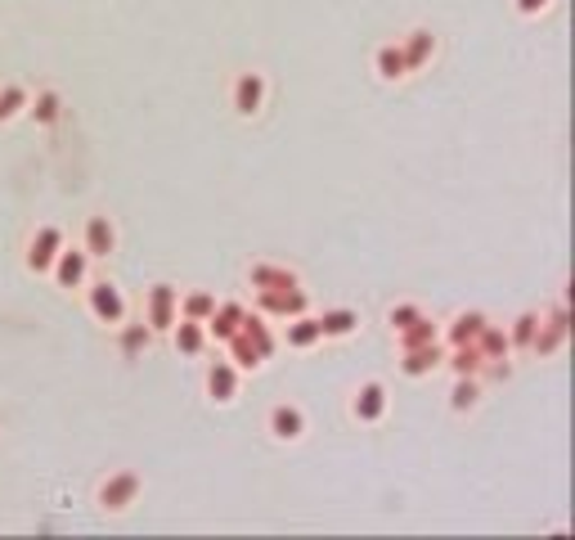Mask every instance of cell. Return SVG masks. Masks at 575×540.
<instances>
[{
    "instance_id": "obj_26",
    "label": "cell",
    "mask_w": 575,
    "mask_h": 540,
    "mask_svg": "<svg viewBox=\"0 0 575 540\" xmlns=\"http://www.w3.org/2000/svg\"><path fill=\"white\" fill-rule=\"evenodd\" d=\"M212 311H216V293H207V288H189V293H180V320L207 324Z\"/></svg>"
},
{
    "instance_id": "obj_13",
    "label": "cell",
    "mask_w": 575,
    "mask_h": 540,
    "mask_svg": "<svg viewBox=\"0 0 575 540\" xmlns=\"http://www.w3.org/2000/svg\"><path fill=\"white\" fill-rule=\"evenodd\" d=\"M351 415H356L360 423H382V415H387V387H382L378 379L360 383L356 401H351Z\"/></svg>"
},
{
    "instance_id": "obj_4",
    "label": "cell",
    "mask_w": 575,
    "mask_h": 540,
    "mask_svg": "<svg viewBox=\"0 0 575 540\" xmlns=\"http://www.w3.org/2000/svg\"><path fill=\"white\" fill-rule=\"evenodd\" d=\"M256 311L265 320H292L301 311H311V298H306L301 284H292V288H261V293H256Z\"/></svg>"
},
{
    "instance_id": "obj_16",
    "label": "cell",
    "mask_w": 575,
    "mask_h": 540,
    "mask_svg": "<svg viewBox=\"0 0 575 540\" xmlns=\"http://www.w3.org/2000/svg\"><path fill=\"white\" fill-rule=\"evenodd\" d=\"M400 55H405L409 72H418L423 63H432V55H436V32H428V27H414L409 36H400Z\"/></svg>"
},
{
    "instance_id": "obj_3",
    "label": "cell",
    "mask_w": 575,
    "mask_h": 540,
    "mask_svg": "<svg viewBox=\"0 0 575 540\" xmlns=\"http://www.w3.org/2000/svg\"><path fill=\"white\" fill-rule=\"evenodd\" d=\"M566 334H571V311L566 307H553L549 315H540V324H535V338H530V356H558L566 347Z\"/></svg>"
},
{
    "instance_id": "obj_21",
    "label": "cell",
    "mask_w": 575,
    "mask_h": 540,
    "mask_svg": "<svg viewBox=\"0 0 575 540\" xmlns=\"http://www.w3.org/2000/svg\"><path fill=\"white\" fill-rule=\"evenodd\" d=\"M373 68H378V77H382V82H405V77H409V63H405V55H400V41L378 46Z\"/></svg>"
},
{
    "instance_id": "obj_32",
    "label": "cell",
    "mask_w": 575,
    "mask_h": 540,
    "mask_svg": "<svg viewBox=\"0 0 575 540\" xmlns=\"http://www.w3.org/2000/svg\"><path fill=\"white\" fill-rule=\"evenodd\" d=\"M535 324H540V311H522L508 329V347L513 351H530V338H535Z\"/></svg>"
},
{
    "instance_id": "obj_19",
    "label": "cell",
    "mask_w": 575,
    "mask_h": 540,
    "mask_svg": "<svg viewBox=\"0 0 575 540\" xmlns=\"http://www.w3.org/2000/svg\"><path fill=\"white\" fill-rule=\"evenodd\" d=\"M248 284L256 288H292V284H301L297 279V271H288V266H275V262H252L248 266Z\"/></svg>"
},
{
    "instance_id": "obj_18",
    "label": "cell",
    "mask_w": 575,
    "mask_h": 540,
    "mask_svg": "<svg viewBox=\"0 0 575 540\" xmlns=\"http://www.w3.org/2000/svg\"><path fill=\"white\" fill-rule=\"evenodd\" d=\"M171 343H176L180 356H203L212 338H207V329H203L199 320H176L171 324Z\"/></svg>"
},
{
    "instance_id": "obj_24",
    "label": "cell",
    "mask_w": 575,
    "mask_h": 540,
    "mask_svg": "<svg viewBox=\"0 0 575 540\" xmlns=\"http://www.w3.org/2000/svg\"><path fill=\"white\" fill-rule=\"evenodd\" d=\"M428 343H441V324L428 320V315H418L409 329L396 334V351H409V347H428Z\"/></svg>"
},
{
    "instance_id": "obj_35",
    "label": "cell",
    "mask_w": 575,
    "mask_h": 540,
    "mask_svg": "<svg viewBox=\"0 0 575 540\" xmlns=\"http://www.w3.org/2000/svg\"><path fill=\"white\" fill-rule=\"evenodd\" d=\"M553 5V0H517V14H526V19H535V14H544Z\"/></svg>"
},
{
    "instance_id": "obj_22",
    "label": "cell",
    "mask_w": 575,
    "mask_h": 540,
    "mask_svg": "<svg viewBox=\"0 0 575 540\" xmlns=\"http://www.w3.org/2000/svg\"><path fill=\"white\" fill-rule=\"evenodd\" d=\"M477 351H481V360H508L513 356V347H508V329L504 324H481V334H477Z\"/></svg>"
},
{
    "instance_id": "obj_14",
    "label": "cell",
    "mask_w": 575,
    "mask_h": 540,
    "mask_svg": "<svg viewBox=\"0 0 575 540\" xmlns=\"http://www.w3.org/2000/svg\"><path fill=\"white\" fill-rule=\"evenodd\" d=\"M284 343H288L292 351H306V347H315V343H324L320 315H311V311H301V315L284 320Z\"/></svg>"
},
{
    "instance_id": "obj_25",
    "label": "cell",
    "mask_w": 575,
    "mask_h": 540,
    "mask_svg": "<svg viewBox=\"0 0 575 540\" xmlns=\"http://www.w3.org/2000/svg\"><path fill=\"white\" fill-rule=\"evenodd\" d=\"M27 113L36 118V127H55L63 118V95L59 91H36V99L27 104Z\"/></svg>"
},
{
    "instance_id": "obj_33",
    "label": "cell",
    "mask_w": 575,
    "mask_h": 540,
    "mask_svg": "<svg viewBox=\"0 0 575 540\" xmlns=\"http://www.w3.org/2000/svg\"><path fill=\"white\" fill-rule=\"evenodd\" d=\"M418 315H423V307H418V302H400V307H392V311H387V324H392V334L409 329V324H414Z\"/></svg>"
},
{
    "instance_id": "obj_9",
    "label": "cell",
    "mask_w": 575,
    "mask_h": 540,
    "mask_svg": "<svg viewBox=\"0 0 575 540\" xmlns=\"http://www.w3.org/2000/svg\"><path fill=\"white\" fill-rule=\"evenodd\" d=\"M50 275H55L59 288H86V279H91V257H86V248H68V243H63V252L55 257Z\"/></svg>"
},
{
    "instance_id": "obj_2",
    "label": "cell",
    "mask_w": 575,
    "mask_h": 540,
    "mask_svg": "<svg viewBox=\"0 0 575 540\" xmlns=\"http://www.w3.org/2000/svg\"><path fill=\"white\" fill-rule=\"evenodd\" d=\"M140 491H144V478L135 473V468H118V473H108L99 482V509L104 514H122V509H131V504L140 500Z\"/></svg>"
},
{
    "instance_id": "obj_10",
    "label": "cell",
    "mask_w": 575,
    "mask_h": 540,
    "mask_svg": "<svg viewBox=\"0 0 575 540\" xmlns=\"http://www.w3.org/2000/svg\"><path fill=\"white\" fill-rule=\"evenodd\" d=\"M82 248H86V257H91V262H104V257H112V248H118V230H112V221H108L104 212L86 216Z\"/></svg>"
},
{
    "instance_id": "obj_23",
    "label": "cell",
    "mask_w": 575,
    "mask_h": 540,
    "mask_svg": "<svg viewBox=\"0 0 575 540\" xmlns=\"http://www.w3.org/2000/svg\"><path fill=\"white\" fill-rule=\"evenodd\" d=\"M320 329H324V338H351L360 329V311L356 307H333V311L320 315Z\"/></svg>"
},
{
    "instance_id": "obj_29",
    "label": "cell",
    "mask_w": 575,
    "mask_h": 540,
    "mask_svg": "<svg viewBox=\"0 0 575 540\" xmlns=\"http://www.w3.org/2000/svg\"><path fill=\"white\" fill-rule=\"evenodd\" d=\"M220 347H225V356L235 360V365H239L243 374H248V370H261V365H265V360H261V351H256V347H252V343H248L243 334H235V338H225Z\"/></svg>"
},
{
    "instance_id": "obj_5",
    "label": "cell",
    "mask_w": 575,
    "mask_h": 540,
    "mask_svg": "<svg viewBox=\"0 0 575 540\" xmlns=\"http://www.w3.org/2000/svg\"><path fill=\"white\" fill-rule=\"evenodd\" d=\"M59 252H63V230L59 226H36V235L27 239V252H23V266L32 275H50Z\"/></svg>"
},
{
    "instance_id": "obj_15",
    "label": "cell",
    "mask_w": 575,
    "mask_h": 540,
    "mask_svg": "<svg viewBox=\"0 0 575 540\" xmlns=\"http://www.w3.org/2000/svg\"><path fill=\"white\" fill-rule=\"evenodd\" d=\"M239 334L261 351V360H271L275 351H279V338H275V329H271V320H265L261 311H248L243 315V324H239Z\"/></svg>"
},
{
    "instance_id": "obj_30",
    "label": "cell",
    "mask_w": 575,
    "mask_h": 540,
    "mask_svg": "<svg viewBox=\"0 0 575 540\" xmlns=\"http://www.w3.org/2000/svg\"><path fill=\"white\" fill-rule=\"evenodd\" d=\"M445 365H450L454 374H477V379H481V351H477V343L445 347Z\"/></svg>"
},
{
    "instance_id": "obj_8",
    "label": "cell",
    "mask_w": 575,
    "mask_h": 540,
    "mask_svg": "<svg viewBox=\"0 0 575 540\" xmlns=\"http://www.w3.org/2000/svg\"><path fill=\"white\" fill-rule=\"evenodd\" d=\"M239 379H243V370L235 365L229 356H216L212 365H207V396L216 406H229L239 396Z\"/></svg>"
},
{
    "instance_id": "obj_28",
    "label": "cell",
    "mask_w": 575,
    "mask_h": 540,
    "mask_svg": "<svg viewBox=\"0 0 575 540\" xmlns=\"http://www.w3.org/2000/svg\"><path fill=\"white\" fill-rule=\"evenodd\" d=\"M27 104H32V91L10 82V86H0V122H14L27 113Z\"/></svg>"
},
{
    "instance_id": "obj_27",
    "label": "cell",
    "mask_w": 575,
    "mask_h": 540,
    "mask_svg": "<svg viewBox=\"0 0 575 540\" xmlns=\"http://www.w3.org/2000/svg\"><path fill=\"white\" fill-rule=\"evenodd\" d=\"M477 401H481V383H477V374H454V392H450V410H477Z\"/></svg>"
},
{
    "instance_id": "obj_34",
    "label": "cell",
    "mask_w": 575,
    "mask_h": 540,
    "mask_svg": "<svg viewBox=\"0 0 575 540\" xmlns=\"http://www.w3.org/2000/svg\"><path fill=\"white\" fill-rule=\"evenodd\" d=\"M481 374L494 379V383H504V379H513V360H481Z\"/></svg>"
},
{
    "instance_id": "obj_20",
    "label": "cell",
    "mask_w": 575,
    "mask_h": 540,
    "mask_svg": "<svg viewBox=\"0 0 575 540\" xmlns=\"http://www.w3.org/2000/svg\"><path fill=\"white\" fill-rule=\"evenodd\" d=\"M486 315L481 311H458L450 324H445V347H464V343H477Z\"/></svg>"
},
{
    "instance_id": "obj_11",
    "label": "cell",
    "mask_w": 575,
    "mask_h": 540,
    "mask_svg": "<svg viewBox=\"0 0 575 540\" xmlns=\"http://www.w3.org/2000/svg\"><path fill=\"white\" fill-rule=\"evenodd\" d=\"M243 315H248V307H243V302H235V298H229V302H216V311L207 315L203 329H207V338H212V343H225V338H235V334H239Z\"/></svg>"
},
{
    "instance_id": "obj_17",
    "label": "cell",
    "mask_w": 575,
    "mask_h": 540,
    "mask_svg": "<svg viewBox=\"0 0 575 540\" xmlns=\"http://www.w3.org/2000/svg\"><path fill=\"white\" fill-rule=\"evenodd\" d=\"M271 432L279 442H301L306 437V415H301V406H288V401H279L275 410H271Z\"/></svg>"
},
{
    "instance_id": "obj_1",
    "label": "cell",
    "mask_w": 575,
    "mask_h": 540,
    "mask_svg": "<svg viewBox=\"0 0 575 540\" xmlns=\"http://www.w3.org/2000/svg\"><path fill=\"white\" fill-rule=\"evenodd\" d=\"M176 320H180V288L167 284V279H158L144 293V324H148L153 334H171Z\"/></svg>"
},
{
    "instance_id": "obj_31",
    "label": "cell",
    "mask_w": 575,
    "mask_h": 540,
    "mask_svg": "<svg viewBox=\"0 0 575 540\" xmlns=\"http://www.w3.org/2000/svg\"><path fill=\"white\" fill-rule=\"evenodd\" d=\"M118 329H122V334H118V347H122V356H140V351L153 343V329H148V324H127V320H122Z\"/></svg>"
},
{
    "instance_id": "obj_7",
    "label": "cell",
    "mask_w": 575,
    "mask_h": 540,
    "mask_svg": "<svg viewBox=\"0 0 575 540\" xmlns=\"http://www.w3.org/2000/svg\"><path fill=\"white\" fill-rule=\"evenodd\" d=\"M265 72H239L235 77V91H229V104H235V113L239 118H256L261 108H265Z\"/></svg>"
},
{
    "instance_id": "obj_12",
    "label": "cell",
    "mask_w": 575,
    "mask_h": 540,
    "mask_svg": "<svg viewBox=\"0 0 575 540\" xmlns=\"http://www.w3.org/2000/svg\"><path fill=\"white\" fill-rule=\"evenodd\" d=\"M441 365H445V347H441V343L400 351V374H405V379H423V374H432V370H441Z\"/></svg>"
},
{
    "instance_id": "obj_6",
    "label": "cell",
    "mask_w": 575,
    "mask_h": 540,
    "mask_svg": "<svg viewBox=\"0 0 575 540\" xmlns=\"http://www.w3.org/2000/svg\"><path fill=\"white\" fill-rule=\"evenodd\" d=\"M86 311L99 320V324H122L127 320V298H122V288L112 284V279H95L86 288Z\"/></svg>"
}]
</instances>
